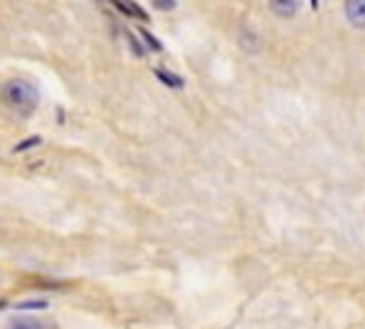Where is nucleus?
<instances>
[{
  "instance_id": "obj_1",
  "label": "nucleus",
  "mask_w": 365,
  "mask_h": 329,
  "mask_svg": "<svg viewBox=\"0 0 365 329\" xmlns=\"http://www.w3.org/2000/svg\"><path fill=\"white\" fill-rule=\"evenodd\" d=\"M3 101L20 115H32L39 105V91L27 79H10L3 86Z\"/></svg>"
},
{
  "instance_id": "obj_2",
  "label": "nucleus",
  "mask_w": 365,
  "mask_h": 329,
  "mask_svg": "<svg viewBox=\"0 0 365 329\" xmlns=\"http://www.w3.org/2000/svg\"><path fill=\"white\" fill-rule=\"evenodd\" d=\"M346 17L353 27H365V0H351L346 3Z\"/></svg>"
},
{
  "instance_id": "obj_3",
  "label": "nucleus",
  "mask_w": 365,
  "mask_h": 329,
  "mask_svg": "<svg viewBox=\"0 0 365 329\" xmlns=\"http://www.w3.org/2000/svg\"><path fill=\"white\" fill-rule=\"evenodd\" d=\"M8 329H46V327L39 317H15V320H10Z\"/></svg>"
},
{
  "instance_id": "obj_4",
  "label": "nucleus",
  "mask_w": 365,
  "mask_h": 329,
  "mask_svg": "<svg viewBox=\"0 0 365 329\" xmlns=\"http://www.w3.org/2000/svg\"><path fill=\"white\" fill-rule=\"evenodd\" d=\"M297 8H299L297 0H290V3H282V0H273V3H270V10H273V13H278V15H282V17L295 15Z\"/></svg>"
},
{
  "instance_id": "obj_5",
  "label": "nucleus",
  "mask_w": 365,
  "mask_h": 329,
  "mask_svg": "<svg viewBox=\"0 0 365 329\" xmlns=\"http://www.w3.org/2000/svg\"><path fill=\"white\" fill-rule=\"evenodd\" d=\"M115 5H117V10H122L125 15H134V17H139V20H146V13L137 3H115Z\"/></svg>"
},
{
  "instance_id": "obj_6",
  "label": "nucleus",
  "mask_w": 365,
  "mask_h": 329,
  "mask_svg": "<svg viewBox=\"0 0 365 329\" xmlns=\"http://www.w3.org/2000/svg\"><path fill=\"white\" fill-rule=\"evenodd\" d=\"M156 76H158V79H161L168 88H182V79H180V76L168 74V71H163V69H156Z\"/></svg>"
},
{
  "instance_id": "obj_7",
  "label": "nucleus",
  "mask_w": 365,
  "mask_h": 329,
  "mask_svg": "<svg viewBox=\"0 0 365 329\" xmlns=\"http://www.w3.org/2000/svg\"><path fill=\"white\" fill-rule=\"evenodd\" d=\"M141 37L146 39V44H149L154 51H161V44H158V39H156V37H151V34H149V32H144V29H141Z\"/></svg>"
},
{
  "instance_id": "obj_8",
  "label": "nucleus",
  "mask_w": 365,
  "mask_h": 329,
  "mask_svg": "<svg viewBox=\"0 0 365 329\" xmlns=\"http://www.w3.org/2000/svg\"><path fill=\"white\" fill-rule=\"evenodd\" d=\"M154 5H158L161 10H168V8H173L175 3H161V0H158V3H154Z\"/></svg>"
}]
</instances>
